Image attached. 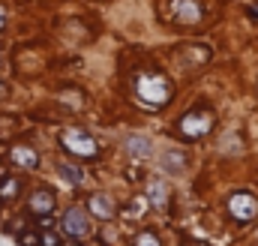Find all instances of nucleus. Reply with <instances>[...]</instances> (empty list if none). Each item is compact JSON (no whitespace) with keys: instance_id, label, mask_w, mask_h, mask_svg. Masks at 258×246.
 <instances>
[{"instance_id":"nucleus-1","label":"nucleus","mask_w":258,"mask_h":246,"mask_svg":"<svg viewBox=\"0 0 258 246\" xmlns=\"http://www.w3.org/2000/svg\"><path fill=\"white\" fill-rule=\"evenodd\" d=\"M135 93H138V99L144 105L159 108V105H165L171 99V81L162 78V75H156V72H144L135 81Z\"/></svg>"},{"instance_id":"nucleus-2","label":"nucleus","mask_w":258,"mask_h":246,"mask_svg":"<svg viewBox=\"0 0 258 246\" xmlns=\"http://www.w3.org/2000/svg\"><path fill=\"white\" fill-rule=\"evenodd\" d=\"M60 144H63L72 156H81V159H93V156L99 153L96 141H93L87 132H81V129H63V135H60Z\"/></svg>"},{"instance_id":"nucleus-3","label":"nucleus","mask_w":258,"mask_h":246,"mask_svg":"<svg viewBox=\"0 0 258 246\" xmlns=\"http://www.w3.org/2000/svg\"><path fill=\"white\" fill-rule=\"evenodd\" d=\"M210 126H213V114L207 108H198V111H189L180 117V135L183 138H201L210 132Z\"/></svg>"},{"instance_id":"nucleus-4","label":"nucleus","mask_w":258,"mask_h":246,"mask_svg":"<svg viewBox=\"0 0 258 246\" xmlns=\"http://www.w3.org/2000/svg\"><path fill=\"white\" fill-rule=\"evenodd\" d=\"M228 210H231V216H234L237 222H249V219H255V213H258L255 195H249V192H234L231 201H228Z\"/></svg>"},{"instance_id":"nucleus-5","label":"nucleus","mask_w":258,"mask_h":246,"mask_svg":"<svg viewBox=\"0 0 258 246\" xmlns=\"http://www.w3.org/2000/svg\"><path fill=\"white\" fill-rule=\"evenodd\" d=\"M168 12L177 24H198L201 21V6L198 0H171L168 3Z\"/></svg>"},{"instance_id":"nucleus-6","label":"nucleus","mask_w":258,"mask_h":246,"mask_svg":"<svg viewBox=\"0 0 258 246\" xmlns=\"http://www.w3.org/2000/svg\"><path fill=\"white\" fill-rule=\"evenodd\" d=\"M87 216H84V210L81 207H69L63 216V231L69 234V237H84L87 234Z\"/></svg>"},{"instance_id":"nucleus-7","label":"nucleus","mask_w":258,"mask_h":246,"mask_svg":"<svg viewBox=\"0 0 258 246\" xmlns=\"http://www.w3.org/2000/svg\"><path fill=\"white\" fill-rule=\"evenodd\" d=\"M9 162H12V165H18V168L33 171V168L39 165V153H36L33 147H27V144H15V147L9 150Z\"/></svg>"},{"instance_id":"nucleus-8","label":"nucleus","mask_w":258,"mask_h":246,"mask_svg":"<svg viewBox=\"0 0 258 246\" xmlns=\"http://www.w3.org/2000/svg\"><path fill=\"white\" fill-rule=\"evenodd\" d=\"M87 207H90V213H93L96 219H111V216H114V204H111V198H108V195H102V192L90 195Z\"/></svg>"},{"instance_id":"nucleus-9","label":"nucleus","mask_w":258,"mask_h":246,"mask_svg":"<svg viewBox=\"0 0 258 246\" xmlns=\"http://www.w3.org/2000/svg\"><path fill=\"white\" fill-rule=\"evenodd\" d=\"M54 210V195L48 189H39L30 195V213H39V216H48Z\"/></svg>"},{"instance_id":"nucleus-10","label":"nucleus","mask_w":258,"mask_h":246,"mask_svg":"<svg viewBox=\"0 0 258 246\" xmlns=\"http://www.w3.org/2000/svg\"><path fill=\"white\" fill-rule=\"evenodd\" d=\"M126 150L135 156V159H147V156L153 153V150H150V138H144V135H129Z\"/></svg>"},{"instance_id":"nucleus-11","label":"nucleus","mask_w":258,"mask_h":246,"mask_svg":"<svg viewBox=\"0 0 258 246\" xmlns=\"http://www.w3.org/2000/svg\"><path fill=\"white\" fill-rule=\"evenodd\" d=\"M186 162H189V159H186L180 150H168V153L162 156V168L171 171V174H183V171H186Z\"/></svg>"},{"instance_id":"nucleus-12","label":"nucleus","mask_w":258,"mask_h":246,"mask_svg":"<svg viewBox=\"0 0 258 246\" xmlns=\"http://www.w3.org/2000/svg\"><path fill=\"white\" fill-rule=\"evenodd\" d=\"M147 195H150V204H153V207L165 210V204H168V189H165L162 180H150V183H147Z\"/></svg>"},{"instance_id":"nucleus-13","label":"nucleus","mask_w":258,"mask_h":246,"mask_svg":"<svg viewBox=\"0 0 258 246\" xmlns=\"http://www.w3.org/2000/svg\"><path fill=\"white\" fill-rule=\"evenodd\" d=\"M18 189H21V180H18V177H6V180L0 183V201H12V198L18 195Z\"/></svg>"},{"instance_id":"nucleus-14","label":"nucleus","mask_w":258,"mask_h":246,"mask_svg":"<svg viewBox=\"0 0 258 246\" xmlns=\"http://www.w3.org/2000/svg\"><path fill=\"white\" fill-rule=\"evenodd\" d=\"M57 168H60V174H63V177H66V180H69L72 186H78L81 180H84V174H81V171H78L75 165H66V162H60Z\"/></svg>"},{"instance_id":"nucleus-15","label":"nucleus","mask_w":258,"mask_h":246,"mask_svg":"<svg viewBox=\"0 0 258 246\" xmlns=\"http://www.w3.org/2000/svg\"><path fill=\"white\" fill-rule=\"evenodd\" d=\"M210 57V51L207 48H201V45H195V48H186V63L192 60V63H204Z\"/></svg>"},{"instance_id":"nucleus-16","label":"nucleus","mask_w":258,"mask_h":246,"mask_svg":"<svg viewBox=\"0 0 258 246\" xmlns=\"http://www.w3.org/2000/svg\"><path fill=\"white\" fill-rule=\"evenodd\" d=\"M135 246H159V237H156L153 231H144V234L135 237Z\"/></svg>"},{"instance_id":"nucleus-17","label":"nucleus","mask_w":258,"mask_h":246,"mask_svg":"<svg viewBox=\"0 0 258 246\" xmlns=\"http://www.w3.org/2000/svg\"><path fill=\"white\" fill-rule=\"evenodd\" d=\"M21 246H39V237H36L33 231H24V234H21Z\"/></svg>"},{"instance_id":"nucleus-18","label":"nucleus","mask_w":258,"mask_h":246,"mask_svg":"<svg viewBox=\"0 0 258 246\" xmlns=\"http://www.w3.org/2000/svg\"><path fill=\"white\" fill-rule=\"evenodd\" d=\"M39 243H42V246H57L60 240H57V234H51V231H48V234H42V240H39Z\"/></svg>"},{"instance_id":"nucleus-19","label":"nucleus","mask_w":258,"mask_h":246,"mask_svg":"<svg viewBox=\"0 0 258 246\" xmlns=\"http://www.w3.org/2000/svg\"><path fill=\"white\" fill-rule=\"evenodd\" d=\"M6 96H9V84H3V81H0V99H6Z\"/></svg>"},{"instance_id":"nucleus-20","label":"nucleus","mask_w":258,"mask_h":246,"mask_svg":"<svg viewBox=\"0 0 258 246\" xmlns=\"http://www.w3.org/2000/svg\"><path fill=\"white\" fill-rule=\"evenodd\" d=\"M3 27H6V9L0 6V30H3Z\"/></svg>"},{"instance_id":"nucleus-21","label":"nucleus","mask_w":258,"mask_h":246,"mask_svg":"<svg viewBox=\"0 0 258 246\" xmlns=\"http://www.w3.org/2000/svg\"><path fill=\"white\" fill-rule=\"evenodd\" d=\"M186 246H207V243H201V240H186Z\"/></svg>"},{"instance_id":"nucleus-22","label":"nucleus","mask_w":258,"mask_h":246,"mask_svg":"<svg viewBox=\"0 0 258 246\" xmlns=\"http://www.w3.org/2000/svg\"><path fill=\"white\" fill-rule=\"evenodd\" d=\"M66 246H78V243H66Z\"/></svg>"}]
</instances>
